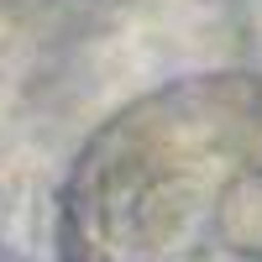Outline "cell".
<instances>
[{
  "mask_svg": "<svg viewBox=\"0 0 262 262\" xmlns=\"http://www.w3.org/2000/svg\"><path fill=\"white\" fill-rule=\"evenodd\" d=\"M63 262H262V90L173 95L100 137Z\"/></svg>",
  "mask_w": 262,
  "mask_h": 262,
  "instance_id": "cell-1",
  "label": "cell"
}]
</instances>
